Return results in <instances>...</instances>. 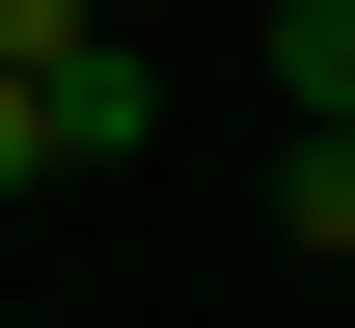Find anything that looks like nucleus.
Listing matches in <instances>:
<instances>
[{"mask_svg": "<svg viewBox=\"0 0 355 328\" xmlns=\"http://www.w3.org/2000/svg\"><path fill=\"white\" fill-rule=\"evenodd\" d=\"M273 246H355V137H273Z\"/></svg>", "mask_w": 355, "mask_h": 328, "instance_id": "7ed1b4c3", "label": "nucleus"}, {"mask_svg": "<svg viewBox=\"0 0 355 328\" xmlns=\"http://www.w3.org/2000/svg\"><path fill=\"white\" fill-rule=\"evenodd\" d=\"M28 164H55V110H28V83H0V191H28Z\"/></svg>", "mask_w": 355, "mask_h": 328, "instance_id": "20e7f679", "label": "nucleus"}, {"mask_svg": "<svg viewBox=\"0 0 355 328\" xmlns=\"http://www.w3.org/2000/svg\"><path fill=\"white\" fill-rule=\"evenodd\" d=\"M0 328H55V301H0Z\"/></svg>", "mask_w": 355, "mask_h": 328, "instance_id": "39448f33", "label": "nucleus"}, {"mask_svg": "<svg viewBox=\"0 0 355 328\" xmlns=\"http://www.w3.org/2000/svg\"><path fill=\"white\" fill-rule=\"evenodd\" d=\"M28 110H55V164H137V137H164V83H137V28H83V55H55Z\"/></svg>", "mask_w": 355, "mask_h": 328, "instance_id": "f257e3e1", "label": "nucleus"}, {"mask_svg": "<svg viewBox=\"0 0 355 328\" xmlns=\"http://www.w3.org/2000/svg\"><path fill=\"white\" fill-rule=\"evenodd\" d=\"M273 83H301V137H355V0H273Z\"/></svg>", "mask_w": 355, "mask_h": 328, "instance_id": "f03ea898", "label": "nucleus"}]
</instances>
